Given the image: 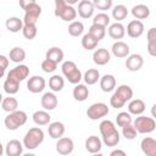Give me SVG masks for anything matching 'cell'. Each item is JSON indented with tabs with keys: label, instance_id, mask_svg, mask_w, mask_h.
I'll list each match as a JSON object with an SVG mask.
<instances>
[{
	"label": "cell",
	"instance_id": "6da1fadb",
	"mask_svg": "<svg viewBox=\"0 0 156 156\" xmlns=\"http://www.w3.org/2000/svg\"><path fill=\"white\" fill-rule=\"evenodd\" d=\"M99 129H100V133L102 136V143L106 146L113 147L119 144L121 136H119V133L112 121H110V119L102 121L99 126Z\"/></svg>",
	"mask_w": 156,
	"mask_h": 156
},
{
	"label": "cell",
	"instance_id": "7a4b0ae2",
	"mask_svg": "<svg viewBox=\"0 0 156 156\" xmlns=\"http://www.w3.org/2000/svg\"><path fill=\"white\" fill-rule=\"evenodd\" d=\"M132 98H133V89L127 84H122L117 87V89L110 98V105L115 108H121Z\"/></svg>",
	"mask_w": 156,
	"mask_h": 156
},
{
	"label": "cell",
	"instance_id": "3957f363",
	"mask_svg": "<svg viewBox=\"0 0 156 156\" xmlns=\"http://www.w3.org/2000/svg\"><path fill=\"white\" fill-rule=\"evenodd\" d=\"M44 141V132L39 127L30 128L23 136V147L27 150H35Z\"/></svg>",
	"mask_w": 156,
	"mask_h": 156
},
{
	"label": "cell",
	"instance_id": "277c9868",
	"mask_svg": "<svg viewBox=\"0 0 156 156\" xmlns=\"http://www.w3.org/2000/svg\"><path fill=\"white\" fill-rule=\"evenodd\" d=\"M55 2V16L60 17L65 22H72L77 17V10L68 5L65 0H54Z\"/></svg>",
	"mask_w": 156,
	"mask_h": 156
},
{
	"label": "cell",
	"instance_id": "5b68a950",
	"mask_svg": "<svg viewBox=\"0 0 156 156\" xmlns=\"http://www.w3.org/2000/svg\"><path fill=\"white\" fill-rule=\"evenodd\" d=\"M27 113L21 110H16L12 112H9V115L4 119V124L9 130H16L27 122Z\"/></svg>",
	"mask_w": 156,
	"mask_h": 156
},
{
	"label": "cell",
	"instance_id": "8992f818",
	"mask_svg": "<svg viewBox=\"0 0 156 156\" xmlns=\"http://www.w3.org/2000/svg\"><path fill=\"white\" fill-rule=\"evenodd\" d=\"M61 71H62V74L65 76V78L71 84H78L83 78L80 69L77 67V65L73 61H69V60L65 61L61 66Z\"/></svg>",
	"mask_w": 156,
	"mask_h": 156
},
{
	"label": "cell",
	"instance_id": "52a82bcc",
	"mask_svg": "<svg viewBox=\"0 0 156 156\" xmlns=\"http://www.w3.org/2000/svg\"><path fill=\"white\" fill-rule=\"evenodd\" d=\"M133 126H134L136 133H140V134H149V133H151V132L155 130V128H156V122H155L154 117H147V116L139 115V116L134 119Z\"/></svg>",
	"mask_w": 156,
	"mask_h": 156
},
{
	"label": "cell",
	"instance_id": "ba28073f",
	"mask_svg": "<svg viewBox=\"0 0 156 156\" xmlns=\"http://www.w3.org/2000/svg\"><path fill=\"white\" fill-rule=\"evenodd\" d=\"M108 106L104 102H95L93 105H90L87 110V116L89 119L91 121H98L105 116L108 115Z\"/></svg>",
	"mask_w": 156,
	"mask_h": 156
},
{
	"label": "cell",
	"instance_id": "9c48e42d",
	"mask_svg": "<svg viewBox=\"0 0 156 156\" xmlns=\"http://www.w3.org/2000/svg\"><path fill=\"white\" fill-rule=\"evenodd\" d=\"M41 15V7L37 2L28 5L24 9V17H23V24H37L39 17Z\"/></svg>",
	"mask_w": 156,
	"mask_h": 156
},
{
	"label": "cell",
	"instance_id": "30bf717a",
	"mask_svg": "<svg viewBox=\"0 0 156 156\" xmlns=\"http://www.w3.org/2000/svg\"><path fill=\"white\" fill-rule=\"evenodd\" d=\"M73 149H74V143L71 138L68 136H61L57 139V143H56V151L60 154V155H69L73 152Z\"/></svg>",
	"mask_w": 156,
	"mask_h": 156
},
{
	"label": "cell",
	"instance_id": "8fae6325",
	"mask_svg": "<svg viewBox=\"0 0 156 156\" xmlns=\"http://www.w3.org/2000/svg\"><path fill=\"white\" fill-rule=\"evenodd\" d=\"M29 76V68L26 65H18L16 67H13L12 69H10V72L7 73V78H11L18 83H21L22 80H24L27 77Z\"/></svg>",
	"mask_w": 156,
	"mask_h": 156
},
{
	"label": "cell",
	"instance_id": "7c38bea8",
	"mask_svg": "<svg viewBox=\"0 0 156 156\" xmlns=\"http://www.w3.org/2000/svg\"><path fill=\"white\" fill-rule=\"evenodd\" d=\"M45 85L46 82L41 76H32L27 82V89L33 94L41 93L45 89Z\"/></svg>",
	"mask_w": 156,
	"mask_h": 156
},
{
	"label": "cell",
	"instance_id": "4fadbf2b",
	"mask_svg": "<svg viewBox=\"0 0 156 156\" xmlns=\"http://www.w3.org/2000/svg\"><path fill=\"white\" fill-rule=\"evenodd\" d=\"M94 11H95V7H94V5H93V1H90V0H79V2H78V9H77V13H78L82 18L88 20V18L93 17Z\"/></svg>",
	"mask_w": 156,
	"mask_h": 156
},
{
	"label": "cell",
	"instance_id": "5bb4252c",
	"mask_svg": "<svg viewBox=\"0 0 156 156\" xmlns=\"http://www.w3.org/2000/svg\"><path fill=\"white\" fill-rule=\"evenodd\" d=\"M144 30H145V27H144V23L140 20H133V21H130L128 23V26H127V29H126L127 34L130 38H134V39L141 37L143 33H144Z\"/></svg>",
	"mask_w": 156,
	"mask_h": 156
},
{
	"label": "cell",
	"instance_id": "9a60e30c",
	"mask_svg": "<svg viewBox=\"0 0 156 156\" xmlns=\"http://www.w3.org/2000/svg\"><path fill=\"white\" fill-rule=\"evenodd\" d=\"M144 65V58L141 55L139 54H132V55H128L127 56V60H126V67L128 71L130 72H136L139 71Z\"/></svg>",
	"mask_w": 156,
	"mask_h": 156
},
{
	"label": "cell",
	"instance_id": "2e32d148",
	"mask_svg": "<svg viewBox=\"0 0 156 156\" xmlns=\"http://www.w3.org/2000/svg\"><path fill=\"white\" fill-rule=\"evenodd\" d=\"M40 104H41V107L46 111H51V110H55L57 104H58V100H57V96L55 95L54 91H48L45 94H43L41 96V100H40Z\"/></svg>",
	"mask_w": 156,
	"mask_h": 156
},
{
	"label": "cell",
	"instance_id": "e0dca14e",
	"mask_svg": "<svg viewBox=\"0 0 156 156\" xmlns=\"http://www.w3.org/2000/svg\"><path fill=\"white\" fill-rule=\"evenodd\" d=\"M102 149V140L96 135H90L85 140V150L90 154H98Z\"/></svg>",
	"mask_w": 156,
	"mask_h": 156
},
{
	"label": "cell",
	"instance_id": "ac0fdd59",
	"mask_svg": "<svg viewBox=\"0 0 156 156\" xmlns=\"http://www.w3.org/2000/svg\"><path fill=\"white\" fill-rule=\"evenodd\" d=\"M5 154L7 156H20L23 154V144L17 140V139H12L10 141H7L6 146H5Z\"/></svg>",
	"mask_w": 156,
	"mask_h": 156
},
{
	"label": "cell",
	"instance_id": "d6986e66",
	"mask_svg": "<svg viewBox=\"0 0 156 156\" xmlns=\"http://www.w3.org/2000/svg\"><path fill=\"white\" fill-rule=\"evenodd\" d=\"M110 58H111V55H110L108 50L105 49V48L96 49V50L93 52V61H94V63H96L98 66H104V65L108 63V62H110Z\"/></svg>",
	"mask_w": 156,
	"mask_h": 156
},
{
	"label": "cell",
	"instance_id": "ffe728a7",
	"mask_svg": "<svg viewBox=\"0 0 156 156\" xmlns=\"http://www.w3.org/2000/svg\"><path fill=\"white\" fill-rule=\"evenodd\" d=\"M129 45L122 40H117L113 43L112 48H111V51L112 54L118 57V58H123V57H127L129 55Z\"/></svg>",
	"mask_w": 156,
	"mask_h": 156
},
{
	"label": "cell",
	"instance_id": "44dd1931",
	"mask_svg": "<svg viewBox=\"0 0 156 156\" xmlns=\"http://www.w3.org/2000/svg\"><path fill=\"white\" fill-rule=\"evenodd\" d=\"M141 151L146 156H156V140L151 136H145L140 143Z\"/></svg>",
	"mask_w": 156,
	"mask_h": 156
},
{
	"label": "cell",
	"instance_id": "7402d4cb",
	"mask_svg": "<svg viewBox=\"0 0 156 156\" xmlns=\"http://www.w3.org/2000/svg\"><path fill=\"white\" fill-rule=\"evenodd\" d=\"M48 133L51 139H58L65 134V124L62 122H51L48 127Z\"/></svg>",
	"mask_w": 156,
	"mask_h": 156
},
{
	"label": "cell",
	"instance_id": "603a6c76",
	"mask_svg": "<svg viewBox=\"0 0 156 156\" xmlns=\"http://www.w3.org/2000/svg\"><path fill=\"white\" fill-rule=\"evenodd\" d=\"M107 32H108V35L112 39L119 40V39H122L126 35V27L121 22H115V23L110 24Z\"/></svg>",
	"mask_w": 156,
	"mask_h": 156
},
{
	"label": "cell",
	"instance_id": "cb8c5ba5",
	"mask_svg": "<svg viewBox=\"0 0 156 156\" xmlns=\"http://www.w3.org/2000/svg\"><path fill=\"white\" fill-rule=\"evenodd\" d=\"M146 108V105L145 102L141 100V99H130L129 100V104H128V112L130 115H135V116H139V115H143L144 111Z\"/></svg>",
	"mask_w": 156,
	"mask_h": 156
},
{
	"label": "cell",
	"instance_id": "d4e9b609",
	"mask_svg": "<svg viewBox=\"0 0 156 156\" xmlns=\"http://www.w3.org/2000/svg\"><path fill=\"white\" fill-rule=\"evenodd\" d=\"M130 13L135 20L141 21V20H145L150 16V9H149V6H146L144 4H138V5L132 7Z\"/></svg>",
	"mask_w": 156,
	"mask_h": 156
},
{
	"label": "cell",
	"instance_id": "484cf974",
	"mask_svg": "<svg viewBox=\"0 0 156 156\" xmlns=\"http://www.w3.org/2000/svg\"><path fill=\"white\" fill-rule=\"evenodd\" d=\"M100 88L104 93H110L116 88V78L112 74H105L100 79Z\"/></svg>",
	"mask_w": 156,
	"mask_h": 156
},
{
	"label": "cell",
	"instance_id": "4316f807",
	"mask_svg": "<svg viewBox=\"0 0 156 156\" xmlns=\"http://www.w3.org/2000/svg\"><path fill=\"white\" fill-rule=\"evenodd\" d=\"M34 123L37 126H48L51 121V116L49 115V112L46 110H39V111H35L32 116Z\"/></svg>",
	"mask_w": 156,
	"mask_h": 156
},
{
	"label": "cell",
	"instance_id": "83f0119b",
	"mask_svg": "<svg viewBox=\"0 0 156 156\" xmlns=\"http://www.w3.org/2000/svg\"><path fill=\"white\" fill-rule=\"evenodd\" d=\"M74 85L76 87L73 88V91H72L74 100H77V101H85L88 99V96H89V89L87 88V85L85 84H80V83L74 84Z\"/></svg>",
	"mask_w": 156,
	"mask_h": 156
},
{
	"label": "cell",
	"instance_id": "f1b7e54d",
	"mask_svg": "<svg viewBox=\"0 0 156 156\" xmlns=\"http://www.w3.org/2000/svg\"><path fill=\"white\" fill-rule=\"evenodd\" d=\"M6 29L11 33H17L20 30H22L23 27V20L18 18V17H9L5 22Z\"/></svg>",
	"mask_w": 156,
	"mask_h": 156
},
{
	"label": "cell",
	"instance_id": "f546056e",
	"mask_svg": "<svg viewBox=\"0 0 156 156\" xmlns=\"http://www.w3.org/2000/svg\"><path fill=\"white\" fill-rule=\"evenodd\" d=\"M147 38V51L151 56H156V28L152 27L146 33Z\"/></svg>",
	"mask_w": 156,
	"mask_h": 156
},
{
	"label": "cell",
	"instance_id": "4dcf8cb0",
	"mask_svg": "<svg viewBox=\"0 0 156 156\" xmlns=\"http://www.w3.org/2000/svg\"><path fill=\"white\" fill-rule=\"evenodd\" d=\"M63 56H65V54H63L62 49H60L57 46H52L46 51L45 58H49V60H51V61H54V62H56L58 65L60 62H62Z\"/></svg>",
	"mask_w": 156,
	"mask_h": 156
},
{
	"label": "cell",
	"instance_id": "1f68e13d",
	"mask_svg": "<svg viewBox=\"0 0 156 156\" xmlns=\"http://www.w3.org/2000/svg\"><path fill=\"white\" fill-rule=\"evenodd\" d=\"M9 58L15 62V63H21L24 61L26 58V51L24 49H22L21 46H15L10 50V54H9Z\"/></svg>",
	"mask_w": 156,
	"mask_h": 156
},
{
	"label": "cell",
	"instance_id": "d6a6232c",
	"mask_svg": "<svg viewBox=\"0 0 156 156\" xmlns=\"http://www.w3.org/2000/svg\"><path fill=\"white\" fill-rule=\"evenodd\" d=\"M1 107L5 112H12V111H16L17 107H18V101L16 98H13L12 95H9L7 98H2V101H1Z\"/></svg>",
	"mask_w": 156,
	"mask_h": 156
},
{
	"label": "cell",
	"instance_id": "836d02e7",
	"mask_svg": "<svg viewBox=\"0 0 156 156\" xmlns=\"http://www.w3.org/2000/svg\"><path fill=\"white\" fill-rule=\"evenodd\" d=\"M83 79L85 82V84L88 85H94L98 83V80L100 79V72L96 69V68H89L85 71L84 76H83Z\"/></svg>",
	"mask_w": 156,
	"mask_h": 156
},
{
	"label": "cell",
	"instance_id": "e575fe53",
	"mask_svg": "<svg viewBox=\"0 0 156 156\" xmlns=\"http://www.w3.org/2000/svg\"><path fill=\"white\" fill-rule=\"evenodd\" d=\"M65 87V79L58 76V74H54L50 79H49V88L51 89V91L54 93H58L63 89Z\"/></svg>",
	"mask_w": 156,
	"mask_h": 156
},
{
	"label": "cell",
	"instance_id": "d590c367",
	"mask_svg": "<svg viewBox=\"0 0 156 156\" xmlns=\"http://www.w3.org/2000/svg\"><path fill=\"white\" fill-rule=\"evenodd\" d=\"M129 11L127 9V6L119 4V5H116L113 9H112V17L113 20H116V22H121L123 21L127 16H128Z\"/></svg>",
	"mask_w": 156,
	"mask_h": 156
},
{
	"label": "cell",
	"instance_id": "8d00e7d4",
	"mask_svg": "<svg viewBox=\"0 0 156 156\" xmlns=\"http://www.w3.org/2000/svg\"><path fill=\"white\" fill-rule=\"evenodd\" d=\"M98 43H99V40L96 38H94L90 33H87L82 37V46H83V49H85L88 51H91V50L96 49Z\"/></svg>",
	"mask_w": 156,
	"mask_h": 156
},
{
	"label": "cell",
	"instance_id": "74e56055",
	"mask_svg": "<svg viewBox=\"0 0 156 156\" xmlns=\"http://www.w3.org/2000/svg\"><path fill=\"white\" fill-rule=\"evenodd\" d=\"M84 32V24L80 21H72L68 26V34L72 37H80Z\"/></svg>",
	"mask_w": 156,
	"mask_h": 156
},
{
	"label": "cell",
	"instance_id": "f35d334b",
	"mask_svg": "<svg viewBox=\"0 0 156 156\" xmlns=\"http://www.w3.org/2000/svg\"><path fill=\"white\" fill-rule=\"evenodd\" d=\"M4 90L9 95H15L20 90V83L16 82V80H13V79H11V78H7L6 77V79L4 82Z\"/></svg>",
	"mask_w": 156,
	"mask_h": 156
},
{
	"label": "cell",
	"instance_id": "ab89813d",
	"mask_svg": "<svg viewBox=\"0 0 156 156\" xmlns=\"http://www.w3.org/2000/svg\"><path fill=\"white\" fill-rule=\"evenodd\" d=\"M22 33L23 37L28 40H32L37 37L38 29H37V24H23L22 27Z\"/></svg>",
	"mask_w": 156,
	"mask_h": 156
},
{
	"label": "cell",
	"instance_id": "60d3db41",
	"mask_svg": "<svg viewBox=\"0 0 156 156\" xmlns=\"http://www.w3.org/2000/svg\"><path fill=\"white\" fill-rule=\"evenodd\" d=\"M88 33H90L94 38H96L99 41L101 39H104V37L106 35V28L105 27H101V26H98V24H91Z\"/></svg>",
	"mask_w": 156,
	"mask_h": 156
},
{
	"label": "cell",
	"instance_id": "b9f144b4",
	"mask_svg": "<svg viewBox=\"0 0 156 156\" xmlns=\"http://www.w3.org/2000/svg\"><path fill=\"white\" fill-rule=\"evenodd\" d=\"M110 16L105 12H100L98 15H95L93 17V24H98V26H101V27H107L110 24Z\"/></svg>",
	"mask_w": 156,
	"mask_h": 156
},
{
	"label": "cell",
	"instance_id": "7bdbcfd3",
	"mask_svg": "<svg viewBox=\"0 0 156 156\" xmlns=\"http://www.w3.org/2000/svg\"><path fill=\"white\" fill-rule=\"evenodd\" d=\"M133 122V118H132V115L129 112H119L116 117V123L118 127H124L127 124H130Z\"/></svg>",
	"mask_w": 156,
	"mask_h": 156
},
{
	"label": "cell",
	"instance_id": "ee69618b",
	"mask_svg": "<svg viewBox=\"0 0 156 156\" xmlns=\"http://www.w3.org/2000/svg\"><path fill=\"white\" fill-rule=\"evenodd\" d=\"M122 135L128 140H133L136 136V130H135L134 126L130 123V124H127V126L122 127Z\"/></svg>",
	"mask_w": 156,
	"mask_h": 156
},
{
	"label": "cell",
	"instance_id": "f6af8a7d",
	"mask_svg": "<svg viewBox=\"0 0 156 156\" xmlns=\"http://www.w3.org/2000/svg\"><path fill=\"white\" fill-rule=\"evenodd\" d=\"M93 5L95 9L105 12L112 7V0H93Z\"/></svg>",
	"mask_w": 156,
	"mask_h": 156
},
{
	"label": "cell",
	"instance_id": "bcb514c9",
	"mask_svg": "<svg viewBox=\"0 0 156 156\" xmlns=\"http://www.w3.org/2000/svg\"><path fill=\"white\" fill-rule=\"evenodd\" d=\"M57 68V63L49 60V58H45L43 62H41V69L45 72V73H52L55 72Z\"/></svg>",
	"mask_w": 156,
	"mask_h": 156
},
{
	"label": "cell",
	"instance_id": "7dc6e473",
	"mask_svg": "<svg viewBox=\"0 0 156 156\" xmlns=\"http://www.w3.org/2000/svg\"><path fill=\"white\" fill-rule=\"evenodd\" d=\"M7 67H9V58L5 55H0V78L4 77Z\"/></svg>",
	"mask_w": 156,
	"mask_h": 156
},
{
	"label": "cell",
	"instance_id": "c3c4849f",
	"mask_svg": "<svg viewBox=\"0 0 156 156\" xmlns=\"http://www.w3.org/2000/svg\"><path fill=\"white\" fill-rule=\"evenodd\" d=\"M34 2H37V0H18V4H20V6H21L22 10H24L28 5L34 4Z\"/></svg>",
	"mask_w": 156,
	"mask_h": 156
},
{
	"label": "cell",
	"instance_id": "681fc988",
	"mask_svg": "<svg viewBox=\"0 0 156 156\" xmlns=\"http://www.w3.org/2000/svg\"><path fill=\"white\" fill-rule=\"evenodd\" d=\"M116 155H121V156H126V152L123 150H119V149H115L110 152V156H116Z\"/></svg>",
	"mask_w": 156,
	"mask_h": 156
},
{
	"label": "cell",
	"instance_id": "f907efd6",
	"mask_svg": "<svg viewBox=\"0 0 156 156\" xmlns=\"http://www.w3.org/2000/svg\"><path fill=\"white\" fill-rule=\"evenodd\" d=\"M65 1H66L68 5H72V6H73L74 4H78V2H79V0H65Z\"/></svg>",
	"mask_w": 156,
	"mask_h": 156
},
{
	"label": "cell",
	"instance_id": "816d5d0a",
	"mask_svg": "<svg viewBox=\"0 0 156 156\" xmlns=\"http://www.w3.org/2000/svg\"><path fill=\"white\" fill-rule=\"evenodd\" d=\"M4 152H5V149H4V145H2L1 143H0V156H1V155H2Z\"/></svg>",
	"mask_w": 156,
	"mask_h": 156
},
{
	"label": "cell",
	"instance_id": "f5cc1de1",
	"mask_svg": "<svg viewBox=\"0 0 156 156\" xmlns=\"http://www.w3.org/2000/svg\"><path fill=\"white\" fill-rule=\"evenodd\" d=\"M1 101H2V95H1V93H0V104H1Z\"/></svg>",
	"mask_w": 156,
	"mask_h": 156
}]
</instances>
